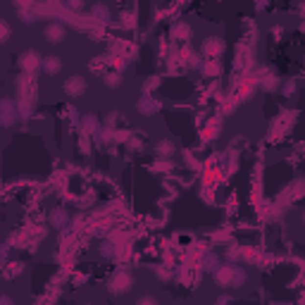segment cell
I'll list each match as a JSON object with an SVG mask.
<instances>
[{
	"label": "cell",
	"instance_id": "obj_7",
	"mask_svg": "<svg viewBox=\"0 0 305 305\" xmlns=\"http://www.w3.org/2000/svg\"><path fill=\"white\" fill-rule=\"evenodd\" d=\"M67 219H70V215H67L65 208H53V210L48 212V224H50L53 229H62V227L67 224Z\"/></svg>",
	"mask_w": 305,
	"mask_h": 305
},
{
	"label": "cell",
	"instance_id": "obj_18",
	"mask_svg": "<svg viewBox=\"0 0 305 305\" xmlns=\"http://www.w3.org/2000/svg\"><path fill=\"white\" fill-rule=\"evenodd\" d=\"M303 222H305V212H303Z\"/></svg>",
	"mask_w": 305,
	"mask_h": 305
},
{
	"label": "cell",
	"instance_id": "obj_4",
	"mask_svg": "<svg viewBox=\"0 0 305 305\" xmlns=\"http://www.w3.org/2000/svg\"><path fill=\"white\" fill-rule=\"evenodd\" d=\"M43 36L48 43H62L65 38H67V29H65V24H60V22H53V24H48L46 26V31H43Z\"/></svg>",
	"mask_w": 305,
	"mask_h": 305
},
{
	"label": "cell",
	"instance_id": "obj_3",
	"mask_svg": "<svg viewBox=\"0 0 305 305\" xmlns=\"http://www.w3.org/2000/svg\"><path fill=\"white\" fill-rule=\"evenodd\" d=\"M65 93L70 95V98H81L84 93H86V89H89V84H86V79L84 76H79V74H74V76H70L67 81H65Z\"/></svg>",
	"mask_w": 305,
	"mask_h": 305
},
{
	"label": "cell",
	"instance_id": "obj_12",
	"mask_svg": "<svg viewBox=\"0 0 305 305\" xmlns=\"http://www.w3.org/2000/svg\"><path fill=\"white\" fill-rule=\"evenodd\" d=\"M95 129H98V119H95L93 115H89V117L81 122V131H84V136H93Z\"/></svg>",
	"mask_w": 305,
	"mask_h": 305
},
{
	"label": "cell",
	"instance_id": "obj_8",
	"mask_svg": "<svg viewBox=\"0 0 305 305\" xmlns=\"http://www.w3.org/2000/svg\"><path fill=\"white\" fill-rule=\"evenodd\" d=\"M200 50H203V55H205L208 60H215L217 53L222 50V43H219L217 38H205V43H203V48H200Z\"/></svg>",
	"mask_w": 305,
	"mask_h": 305
},
{
	"label": "cell",
	"instance_id": "obj_13",
	"mask_svg": "<svg viewBox=\"0 0 305 305\" xmlns=\"http://www.w3.org/2000/svg\"><path fill=\"white\" fill-rule=\"evenodd\" d=\"M105 84H108L110 89L122 86V74H119V72H108V74H105Z\"/></svg>",
	"mask_w": 305,
	"mask_h": 305
},
{
	"label": "cell",
	"instance_id": "obj_16",
	"mask_svg": "<svg viewBox=\"0 0 305 305\" xmlns=\"http://www.w3.org/2000/svg\"><path fill=\"white\" fill-rule=\"evenodd\" d=\"M293 89H296V86H293V81L284 84V95H291V93H293Z\"/></svg>",
	"mask_w": 305,
	"mask_h": 305
},
{
	"label": "cell",
	"instance_id": "obj_10",
	"mask_svg": "<svg viewBox=\"0 0 305 305\" xmlns=\"http://www.w3.org/2000/svg\"><path fill=\"white\" fill-rule=\"evenodd\" d=\"M41 55L34 53V50H26L24 53V57H22V67L26 70V72H31V70H36L38 65H41V60H38Z\"/></svg>",
	"mask_w": 305,
	"mask_h": 305
},
{
	"label": "cell",
	"instance_id": "obj_17",
	"mask_svg": "<svg viewBox=\"0 0 305 305\" xmlns=\"http://www.w3.org/2000/svg\"><path fill=\"white\" fill-rule=\"evenodd\" d=\"M0 303H2V305H15V303H12V298H10V296H7V293H5V296H2V301H0Z\"/></svg>",
	"mask_w": 305,
	"mask_h": 305
},
{
	"label": "cell",
	"instance_id": "obj_1",
	"mask_svg": "<svg viewBox=\"0 0 305 305\" xmlns=\"http://www.w3.org/2000/svg\"><path fill=\"white\" fill-rule=\"evenodd\" d=\"M215 279H217L219 286L236 288V286H241V284L246 282V272L238 267V265H222V267L215 272Z\"/></svg>",
	"mask_w": 305,
	"mask_h": 305
},
{
	"label": "cell",
	"instance_id": "obj_11",
	"mask_svg": "<svg viewBox=\"0 0 305 305\" xmlns=\"http://www.w3.org/2000/svg\"><path fill=\"white\" fill-rule=\"evenodd\" d=\"M43 70L48 74H57L62 70V60L57 57V55H48V57H43Z\"/></svg>",
	"mask_w": 305,
	"mask_h": 305
},
{
	"label": "cell",
	"instance_id": "obj_15",
	"mask_svg": "<svg viewBox=\"0 0 305 305\" xmlns=\"http://www.w3.org/2000/svg\"><path fill=\"white\" fill-rule=\"evenodd\" d=\"M126 145H129L131 150H141V148H143V143H141L139 139H129V141H126Z\"/></svg>",
	"mask_w": 305,
	"mask_h": 305
},
{
	"label": "cell",
	"instance_id": "obj_2",
	"mask_svg": "<svg viewBox=\"0 0 305 305\" xmlns=\"http://www.w3.org/2000/svg\"><path fill=\"white\" fill-rule=\"evenodd\" d=\"M131 286H134V277H131L129 272H124V269L115 272V277L110 279V293H115V296L126 293Z\"/></svg>",
	"mask_w": 305,
	"mask_h": 305
},
{
	"label": "cell",
	"instance_id": "obj_6",
	"mask_svg": "<svg viewBox=\"0 0 305 305\" xmlns=\"http://www.w3.org/2000/svg\"><path fill=\"white\" fill-rule=\"evenodd\" d=\"M136 110L143 115V117H150V115H155L160 105H158V100H153V95H141L139 98V103H136Z\"/></svg>",
	"mask_w": 305,
	"mask_h": 305
},
{
	"label": "cell",
	"instance_id": "obj_5",
	"mask_svg": "<svg viewBox=\"0 0 305 305\" xmlns=\"http://www.w3.org/2000/svg\"><path fill=\"white\" fill-rule=\"evenodd\" d=\"M17 115H19V108H15V103L10 98L2 100V126H12L17 122Z\"/></svg>",
	"mask_w": 305,
	"mask_h": 305
},
{
	"label": "cell",
	"instance_id": "obj_9",
	"mask_svg": "<svg viewBox=\"0 0 305 305\" xmlns=\"http://www.w3.org/2000/svg\"><path fill=\"white\" fill-rule=\"evenodd\" d=\"M177 153V145L172 143L169 139H164V141H158L155 143V155H160V158H172Z\"/></svg>",
	"mask_w": 305,
	"mask_h": 305
},
{
	"label": "cell",
	"instance_id": "obj_14",
	"mask_svg": "<svg viewBox=\"0 0 305 305\" xmlns=\"http://www.w3.org/2000/svg\"><path fill=\"white\" fill-rule=\"evenodd\" d=\"M115 253H117V248H115L112 243H103V246H100V255H105V258H112Z\"/></svg>",
	"mask_w": 305,
	"mask_h": 305
}]
</instances>
